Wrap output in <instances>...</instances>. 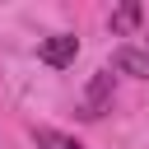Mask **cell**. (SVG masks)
<instances>
[{"label": "cell", "instance_id": "6da1fadb", "mask_svg": "<svg viewBox=\"0 0 149 149\" xmlns=\"http://www.w3.org/2000/svg\"><path fill=\"white\" fill-rule=\"evenodd\" d=\"M102 112H112V70H98L84 84V98H79V116L84 121H98Z\"/></svg>", "mask_w": 149, "mask_h": 149}, {"label": "cell", "instance_id": "277c9868", "mask_svg": "<svg viewBox=\"0 0 149 149\" xmlns=\"http://www.w3.org/2000/svg\"><path fill=\"white\" fill-rule=\"evenodd\" d=\"M33 140H37V149H84L74 135H65V130H51V126H37V130H33Z\"/></svg>", "mask_w": 149, "mask_h": 149}, {"label": "cell", "instance_id": "7a4b0ae2", "mask_svg": "<svg viewBox=\"0 0 149 149\" xmlns=\"http://www.w3.org/2000/svg\"><path fill=\"white\" fill-rule=\"evenodd\" d=\"M74 56H79V37H74V33H51V37H42V47H37V61L51 65V70L74 65Z\"/></svg>", "mask_w": 149, "mask_h": 149}, {"label": "cell", "instance_id": "5b68a950", "mask_svg": "<svg viewBox=\"0 0 149 149\" xmlns=\"http://www.w3.org/2000/svg\"><path fill=\"white\" fill-rule=\"evenodd\" d=\"M135 23H140V5H121L112 14V33H130Z\"/></svg>", "mask_w": 149, "mask_h": 149}, {"label": "cell", "instance_id": "3957f363", "mask_svg": "<svg viewBox=\"0 0 149 149\" xmlns=\"http://www.w3.org/2000/svg\"><path fill=\"white\" fill-rule=\"evenodd\" d=\"M112 70H116V74H130V79H149V51H140V47H116V51H112Z\"/></svg>", "mask_w": 149, "mask_h": 149}]
</instances>
